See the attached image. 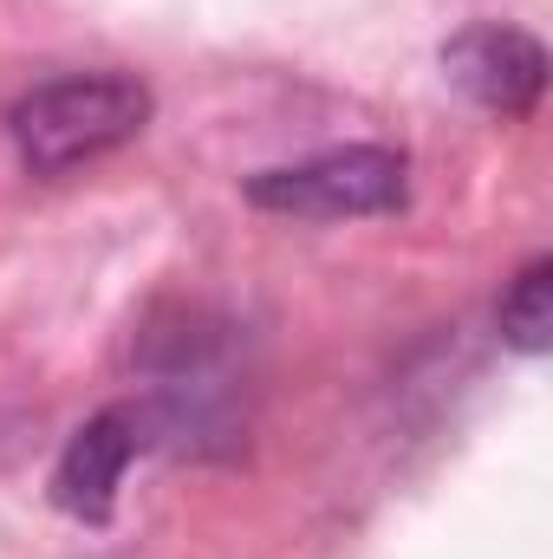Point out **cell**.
I'll use <instances>...</instances> for the list:
<instances>
[{
	"instance_id": "cell-4",
	"label": "cell",
	"mask_w": 553,
	"mask_h": 559,
	"mask_svg": "<svg viewBox=\"0 0 553 559\" xmlns=\"http://www.w3.org/2000/svg\"><path fill=\"white\" fill-rule=\"evenodd\" d=\"M143 442H150L143 404H105L92 423H79L52 468V508L79 527H105L118 514L125 468L143 455Z\"/></svg>"
},
{
	"instance_id": "cell-3",
	"label": "cell",
	"mask_w": 553,
	"mask_h": 559,
	"mask_svg": "<svg viewBox=\"0 0 553 559\" xmlns=\"http://www.w3.org/2000/svg\"><path fill=\"white\" fill-rule=\"evenodd\" d=\"M443 79L489 118H534L548 92V46L528 26L475 20L456 39H443Z\"/></svg>"
},
{
	"instance_id": "cell-2",
	"label": "cell",
	"mask_w": 553,
	"mask_h": 559,
	"mask_svg": "<svg viewBox=\"0 0 553 559\" xmlns=\"http://www.w3.org/2000/svg\"><path fill=\"white\" fill-rule=\"evenodd\" d=\"M242 195L268 215H299V222H358V215H391L411 195V163L391 143H339L299 163L255 169Z\"/></svg>"
},
{
	"instance_id": "cell-1",
	"label": "cell",
	"mask_w": 553,
	"mask_h": 559,
	"mask_svg": "<svg viewBox=\"0 0 553 559\" xmlns=\"http://www.w3.org/2000/svg\"><path fill=\"white\" fill-rule=\"evenodd\" d=\"M150 111L156 98L131 72H72V79L33 85L7 111V138L33 176H66L79 163H98L131 138H143Z\"/></svg>"
},
{
	"instance_id": "cell-5",
	"label": "cell",
	"mask_w": 553,
	"mask_h": 559,
	"mask_svg": "<svg viewBox=\"0 0 553 559\" xmlns=\"http://www.w3.org/2000/svg\"><path fill=\"white\" fill-rule=\"evenodd\" d=\"M495 325H502V345L521 352V358H541L553 345V261L534 254L521 274L508 280L502 306H495Z\"/></svg>"
}]
</instances>
